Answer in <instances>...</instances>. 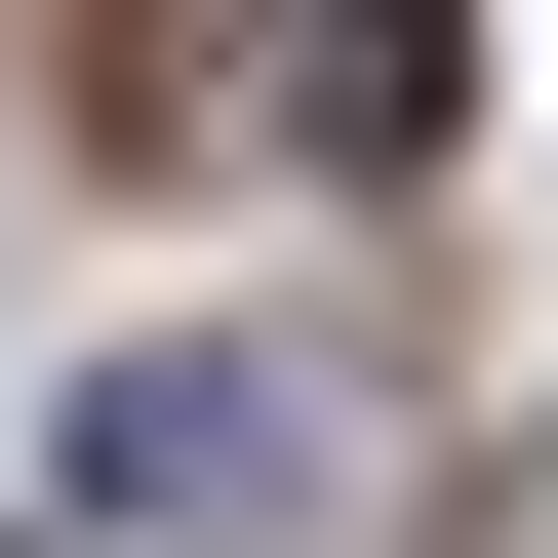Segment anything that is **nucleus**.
<instances>
[{
    "mask_svg": "<svg viewBox=\"0 0 558 558\" xmlns=\"http://www.w3.org/2000/svg\"><path fill=\"white\" fill-rule=\"evenodd\" d=\"M81 519L120 558H319V360H81Z\"/></svg>",
    "mask_w": 558,
    "mask_h": 558,
    "instance_id": "obj_1",
    "label": "nucleus"
},
{
    "mask_svg": "<svg viewBox=\"0 0 558 558\" xmlns=\"http://www.w3.org/2000/svg\"><path fill=\"white\" fill-rule=\"evenodd\" d=\"M439 81H478V0H240V120L279 160H439Z\"/></svg>",
    "mask_w": 558,
    "mask_h": 558,
    "instance_id": "obj_2",
    "label": "nucleus"
}]
</instances>
